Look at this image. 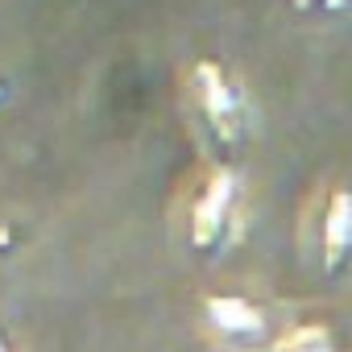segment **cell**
<instances>
[{
  "mask_svg": "<svg viewBox=\"0 0 352 352\" xmlns=\"http://www.w3.org/2000/svg\"><path fill=\"white\" fill-rule=\"evenodd\" d=\"M212 315H216V323L224 327V331H257V311L249 307V302H241V298H220V302H212Z\"/></svg>",
  "mask_w": 352,
  "mask_h": 352,
  "instance_id": "cell-3",
  "label": "cell"
},
{
  "mask_svg": "<svg viewBox=\"0 0 352 352\" xmlns=\"http://www.w3.org/2000/svg\"><path fill=\"white\" fill-rule=\"evenodd\" d=\"M348 253H352V195H336L327 212V265L340 270Z\"/></svg>",
  "mask_w": 352,
  "mask_h": 352,
  "instance_id": "cell-1",
  "label": "cell"
},
{
  "mask_svg": "<svg viewBox=\"0 0 352 352\" xmlns=\"http://www.w3.org/2000/svg\"><path fill=\"white\" fill-rule=\"evenodd\" d=\"M0 352H5V344H0Z\"/></svg>",
  "mask_w": 352,
  "mask_h": 352,
  "instance_id": "cell-4",
  "label": "cell"
},
{
  "mask_svg": "<svg viewBox=\"0 0 352 352\" xmlns=\"http://www.w3.org/2000/svg\"><path fill=\"white\" fill-rule=\"evenodd\" d=\"M224 212H228V179H216L212 191L204 195V204L195 208V245L208 249L224 224Z\"/></svg>",
  "mask_w": 352,
  "mask_h": 352,
  "instance_id": "cell-2",
  "label": "cell"
}]
</instances>
